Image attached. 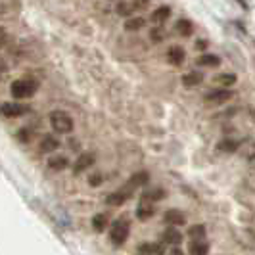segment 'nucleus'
<instances>
[{
  "label": "nucleus",
  "instance_id": "f257e3e1",
  "mask_svg": "<svg viewBox=\"0 0 255 255\" xmlns=\"http://www.w3.org/2000/svg\"><path fill=\"white\" fill-rule=\"evenodd\" d=\"M37 90H38V81L35 77H21V79L13 81L12 87H10L12 96L17 98V100H25V98L35 96Z\"/></svg>",
  "mask_w": 255,
  "mask_h": 255
},
{
  "label": "nucleus",
  "instance_id": "f03ea898",
  "mask_svg": "<svg viewBox=\"0 0 255 255\" xmlns=\"http://www.w3.org/2000/svg\"><path fill=\"white\" fill-rule=\"evenodd\" d=\"M50 127L54 128L58 134H69V132L73 130V119L65 114V112L56 110V112L50 114Z\"/></svg>",
  "mask_w": 255,
  "mask_h": 255
},
{
  "label": "nucleus",
  "instance_id": "7ed1b4c3",
  "mask_svg": "<svg viewBox=\"0 0 255 255\" xmlns=\"http://www.w3.org/2000/svg\"><path fill=\"white\" fill-rule=\"evenodd\" d=\"M128 234H130V225H128L125 219L115 221L114 225H112V229H110V238H112V242H114L115 246L127 242Z\"/></svg>",
  "mask_w": 255,
  "mask_h": 255
},
{
  "label": "nucleus",
  "instance_id": "20e7f679",
  "mask_svg": "<svg viewBox=\"0 0 255 255\" xmlns=\"http://www.w3.org/2000/svg\"><path fill=\"white\" fill-rule=\"evenodd\" d=\"M234 96V92L229 89H217V90H209L204 94V100L211 106H219V104H225L229 102L230 98Z\"/></svg>",
  "mask_w": 255,
  "mask_h": 255
},
{
  "label": "nucleus",
  "instance_id": "39448f33",
  "mask_svg": "<svg viewBox=\"0 0 255 255\" xmlns=\"http://www.w3.org/2000/svg\"><path fill=\"white\" fill-rule=\"evenodd\" d=\"M29 112V108L23 106V104H17V102H4L0 106V114L8 119H15V117H21Z\"/></svg>",
  "mask_w": 255,
  "mask_h": 255
},
{
  "label": "nucleus",
  "instance_id": "423d86ee",
  "mask_svg": "<svg viewBox=\"0 0 255 255\" xmlns=\"http://www.w3.org/2000/svg\"><path fill=\"white\" fill-rule=\"evenodd\" d=\"M128 198H130V192L121 188V190H115L112 194H108L106 196V204L110 205V207H119V205L125 204Z\"/></svg>",
  "mask_w": 255,
  "mask_h": 255
},
{
  "label": "nucleus",
  "instance_id": "0eeeda50",
  "mask_svg": "<svg viewBox=\"0 0 255 255\" xmlns=\"http://www.w3.org/2000/svg\"><path fill=\"white\" fill-rule=\"evenodd\" d=\"M184 60H186V52H184L182 46H171V48L167 50V62L171 65L180 67V65L184 64Z\"/></svg>",
  "mask_w": 255,
  "mask_h": 255
},
{
  "label": "nucleus",
  "instance_id": "6e6552de",
  "mask_svg": "<svg viewBox=\"0 0 255 255\" xmlns=\"http://www.w3.org/2000/svg\"><path fill=\"white\" fill-rule=\"evenodd\" d=\"M163 221L171 227H182L186 223V217H184V213H180L179 209H169L163 215Z\"/></svg>",
  "mask_w": 255,
  "mask_h": 255
},
{
  "label": "nucleus",
  "instance_id": "1a4fd4ad",
  "mask_svg": "<svg viewBox=\"0 0 255 255\" xmlns=\"http://www.w3.org/2000/svg\"><path fill=\"white\" fill-rule=\"evenodd\" d=\"M169 17H171V8H169V6H159V8H155L152 12L150 21L155 23V25H163Z\"/></svg>",
  "mask_w": 255,
  "mask_h": 255
},
{
  "label": "nucleus",
  "instance_id": "9d476101",
  "mask_svg": "<svg viewBox=\"0 0 255 255\" xmlns=\"http://www.w3.org/2000/svg\"><path fill=\"white\" fill-rule=\"evenodd\" d=\"M165 254V246L155 242H146L138 246V255H163Z\"/></svg>",
  "mask_w": 255,
  "mask_h": 255
},
{
  "label": "nucleus",
  "instance_id": "9b49d317",
  "mask_svg": "<svg viewBox=\"0 0 255 255\" xmlns=\"http://www.w3.org/2000/svg\"><path fill=\"white\" fill-rule=\"evenodd\" d=\"M182 242V234L177 229H167L161 236V244L163 246H179Z\"/></svg>",
  "mask_w": 255,
  "mask_h": 255
},
{
  "label": "nucleus",
  "instance_id": "f8f14e48",
  "mask_svg": "<svg viewBox=\"0 0 255 255\" xmlns=\"http://www.w3.org/2000/svg\"><path fill=\"white\" fill-rule=\"evenodd\" d=\"M92 163H94V155H92V153H83V155H79V157H77V161L73 163V171L79 175V173L87 171Z\"/></svg>",
  "mask_w": 255,
  "mask_h": 255
},
{
  "label": "nucleus",
  "instance_id": "ddd939ff",
  "mask_svg": "<svg viewBox=\"0 0 255 255\" xmlns=\"http://www.w3.org/2000/svg\"><path fill=\"white\" fill-rule=\"evenodd\" d=\"M190 255H207L209 254V242L207 240H192L190 248H188Z\"/></svg>",
  "mask_w": 255,
  "mask_h": 255
},
{
  "label": "nucleus",
  "instance_id": "4468645a",
  "mask_svg": "<svg viewBox=\"0 0 255 255\" xmlns=\"http://www.w3.org/2000/svg\"><path fill=\"white\" fill-rule=\"evenodd\" d=\"M58 148H60V140H58L56 136H52V134L42 136V140H40V152L50 153V152H54V150H58Z\"/></svg>",
  "mask_w": 255,
  "mask_h": 255
},
{
  "label": "nucleus",
  "instance_id": "2eb2a0df",
  "mask_svg": "<svg viewBox=\"0 0 255 255\" xmlns=\"http://www.w3.org/2000/svg\"><path fill=\"white\" fill-rule=\"evenodd\" d=\"M196 64L202 65V67H219V65H221V58L215 56V54H202V56L196 60Z\"/></svg>",
  "mask_w": 255,
  "mask_h": 255
},
{
  "label": "nucleus",
  "instance_id": "dca6fc26",
  "mask_svg": "<svg viewBox=\"0 0 255 255\" xmlns=\"http://www.w3.org/2000/svg\"><path fill=\"white\" fill-rule=\"evenodd\" d=\"M148 182V173L146 171H140V173H136V175H132V179L127 182V186H125V190H132V188H138L142 184H146Z\"/></svg>",
  "mask_w": 255,
  "mask_h": 255
},
{
  "label": "nucleus",
  "instance_id": "f3484780",
  "mask_svg": "<svg viewBox=\"0 0 255 255\" xmlns=\"http://www.w3.org/2000/svg\"><path fill=\"white\" fill-rule=\"evenodd\" d=\"M67 165H69V159L65 155H52L48 159V167L52 171H64Z\"/></svg>",
  "mask_w": 255,
  "mask_h": 255
},
{
  "label": "nucleus",
  "instance_id": "a211bd4d",
  "mask_svg": "<svg viewBox=\"0 0 255 255\" xmlns=\"http://www.w3.org/2000/svg\"><path fill=\"white\" fill-rule=\"evenodd\" d=\"M153 213H155L153 205L150 204V202H144V200H142V204L138 205V209H136V217L140 219V221H146V219L153 217Z\"/></svg>",
  "mask_w": 255,
  "mask_h": 255
},
{
  "label": "nucleus",
  "instance_id": "6ab92c4d",
  "mask_svg": "<svg viewBox=\"0 0 255 255\" xmlns=\"http://www.w3.org/2000/svg\"><path fill=\"white\" fill-rule=\"evenodd\" d=\"M202 81H204V75H202V73H196V71H190V73H186V75L182 77V85L188 87V89L198 87Z\"/></svg>",
  "mask_w": 255,
  "mask_h": 255
},
{
  "label": "nucleus",
  "instance_id": "aec40b11",
  "mask_svg": "<svg viewBox=\"0 0 255 255\" xmlns=\"http://www.w3.org/2000/svg\"><path fill=\"white\" fill-rule=\"evenodd\" d=\"M146 25V19L144 17H128V19H125V29L127 31H140L142 27Z\"/></svg>",
  "mask_w": 255,
  "mask_h": 255
},
{
  "label": "nucleus",
  "instance_id": "412c9836",
  "mask_svg": "<svg viewBox=\"0 0 255 255\" xmlns=\"http://www.w3.org/2000/svg\"><path fill=\"white\" fill-rule=\"evenodd\" d=\"M165 198V192L161 190V188H153V190H148L144 192V196H142V200L144 202H157V200H163Z\"/></svg>",
  "mask_w": 255,
  "mask_h": 255
},
{
  "label": "nucleus",
  "instance_id": "4be33fe9",
  "mask_svg": "<svg viewBox=\"0 0 255 255\" xmlns=\"http://www.w3.org/2000/svg\"><path fill=\"white\" fill-rule=\"evenodd\" d=\"M177 33H180L182 37H190L192 33H194L192 21H188V19H179V23H177Z\"/></svg>",
  "mask_w": 255,
  "mask_h": 255
},
{
  "label": "nucleus",
  "instance_id": "5701e85b",
  "mask_svg": "<svg viewBox=\"0 0 255 255\" xmlns=\"http://www.w3.org/2000/svg\"><path fill=\"white\" fill-rule=\"evenodd\" d=\"M92 227H94V230H96V232H102V230L108 227V217H106L104 213L94 215V219H92Z\"/></svg>",
  "mask_w": 255,
  "mask_h": 255
},
{
  "label": "nucleus",
  "instance_id": "b1692460",
  "mask_svg": "<svg viewBox=\"0 0 255 255\" xmlns=\"http://www.w3.org/2000/svg\"><path fill=\"white\" fill-rule=\"evenodd\" d=\"M219 150L221 152H236L238 150V142L232 140V138H225V140L219 142Z\"/></svg>",
  "mask_w": 255,
  "mask_h": 255
},
{
  "label": "nucleus",
  "instance_id": "393cba45",
  "mask_svg": "<svg viewBox=\"0 0 255 255\" xmlns=\"http://www.w3.org/2000/svg\"><path fill=\"white\" fill-rule=\"evenodd\" d=\"M188 236H190L192 240H204L205 238V227L204 225H196V227H192L188 230Z\"/></svg>",
  "mask_w": 255,
  "mask_h": 255
},
{
  "label": "nucleus",
  "instance_id": "a878e982",
  "mask_svg": "<svg viewBox=\"0 0 255 255\" xmlns=\"http://www.w3.org/2000/svg\"><path fill=\"white\" fill-rule=\"evenodd\" d=\"M236 79H238V77L234 75V73H223V75H219L215 81H217L219 85H223V87H232V85L236 83Z\"/></svg>",
  "mask_w": 255,
  "mask_h": 255
},
{
  "label": "nucleus",
  "instance_id": "bb28decb",
  "mask_svg": "<svg viewBox=\"0 0 255 255\" xmlns=\"http://www.w3.org/2000/svg\"><path fill=\"white\" fill-rule=\"evenodd\" d=\"M115 12L119 13V15L130 17V13H132V8H130V4H128V2H119V4L115 6Z\"/></svg>",
  "mask_w": 255,
  "mask_h": 255
},
{
  "label": "nucleus",
  "instance_id": "cd10ccee",
  "mask_svg": "<svg viewBox=\"0 0 255 255\" xmlns=\"http://www.w3.org/2000/svg\"><path fill=\"white\" fill-rule=\"evenodd\" d=\"M128 4H130V8H132V12H134V10H146L148 4H150V0H130Z\"/></svg>",
  "mask_w": 255,
  "mask_h": 255
},
{
  "label": "nucleus",
  "instance_id": "c85d7f7f",
  "mask_svg": "<svg viewBox=\"0 0 255 255\" xmlns=\"http://www.w3.org/2000/svg\"><path fill=\"white\" fill-rule=\"evenodd\" d=\"M8 40H10V35H8V31H6L4 27H0V48H4V46L8 44Z\"/></svg>",
  "mask_w": 255,
  "mask_h": 255
},
{
  "label": "nucleus",
  "instance_id": "c756f323",
  "mask_svg": "<svg viewBox=\"0 0 255 255\" xmlns=\"http://www.w3.org/2000/svg\"><path fill=\"white\" fill-rule=\"evenodd\" d=\"M17 136H19V140L21 142H29L31 140V136H33V132H31V128H21Z\"/></svg>",
  "mask_w": 255,
  "mask_h": 255
},
{
  "label": "nucleus",
  "instance_id": "7c9ffc66",
  "mask_svg": "<svg viewBox=\"0 0 255 255\" xmlns=\"http://www.w3.org/2000/svg\"><path fill=\"white\" fill-rule=\"evenodd\" d=\"M152 40H153V42L163 40V31H161V29H153V31H152Z\"/></svg>",
  "mask_w": 255,
  "mask_h": 255
},
{
  "label": "nucleus",
  "instance_id": "2f4dec72",
  "mask_svg": "<svg viewBox=\"0 0 255 255\" xmlns=\"http://www.w3.org/2000/svg\"><path fill=\"white\" fill-rule=\"evenodd\" d=\"M89 182L92 184V186H98V184H102L104 182V177L102 175H92V177L89 179Z\"/></svg>",
  "mask_w": 255,
  "mask_h": 255
},
{
  "label": "nucleus",
  "instance_id": "473e14b6",
  "mask_svg": "<svg viewBox=\"0 0 255 255\" xmlns=\"http://www.w3.org/2000/svg\"><path fill=\"white\" fill-rule=\"evenodd\" d=\"M6 69H8V65H6V62H4V58H0V73L6 71Z\"/></svg>",
  "mask_w": 255,
  "mask_h": 255
},
{
  "label": "nucleus",
  "instance_id": "72a5a7b5",
  "mask_svg": "<svg viewBox=\"0 0 255 255\" xmlns=\"http://www.w3.org/2000/svg\"><path fill=\"white\" fill-rule=\"evenodd\" d=\"M238 2H240V4H242L244 8H248V2H246V0H238Z\"/></svg>",
  "mask_w": 255,
  "mask_h": 255
}]
</instances>
